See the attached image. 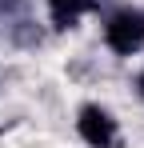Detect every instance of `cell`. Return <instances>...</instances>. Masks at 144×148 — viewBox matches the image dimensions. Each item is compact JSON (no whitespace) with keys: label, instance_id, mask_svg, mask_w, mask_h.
Masks as SVG:
<instances>
[{"label":"cell","instance_id":"cell-1","mask_svg":"<svg viewBox=\"0 0 144 148\" xmlns=\"http://www.w3.org/2000/svg\"><path fill=\"white\" fill-rule=\"evenodd\" d=\"M104 44L116 56H132L144 48V8H116L104 20Z\"/></svg>","mask_w":144,"mask_h":148},{"label":"cell","instance_id":"cell-2","mask_svg":"<svg viewBox=\"0 0 144 148\" xmlns=\"http://www.w3.org/2000/svg\"><path fill=\"white\" fill-rule=\"evenodd\" d=\"M76 132L88 148H116L120 144V128H116V116L100 104H84L76 112Z\"/></svg>","mask_w":144,"mask_h":148},{"label":"cell","instance_id":"cell-3","mask_svg":"<svg viewBox=\"0 0 144 148\" xmlns=\"http://www.w3.org/2000/svg\"><path fill=\"white\" fill-rule=\"evenodd\" d=\"M96 0H48V16H52V28H76L84 12H92Z\"/></svg>","mask_w":144,"mask_h":148},{"label":"cell","instance_id":"cell-4","mask_svg":"<svg viewBox=\"0 0 144 148\" xmlns=\"http://www.w3.org/2000/svg\"><path fill=\"white\" fill-rule=\"evenodd\" d=\"M20 8V0H0V16H8V12H16Z\"/></svg>","mask_w":144,"mask_h":148},{"label":"cell","instance_id":"cell-5","mask_svg":"<svg viewBox=\"0 0 144 148\" xmlns=\"http://www.w3.org/2000/svg\"><path fill=\"white\" fill-rule=\"evenodd\" d=\"M136 92H140V100H144V72L136 76Z\"/></svg>","mask_w":144,"mask_h":148}]
</instances>
